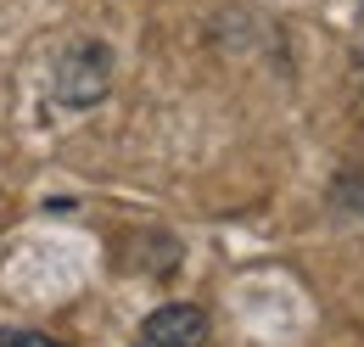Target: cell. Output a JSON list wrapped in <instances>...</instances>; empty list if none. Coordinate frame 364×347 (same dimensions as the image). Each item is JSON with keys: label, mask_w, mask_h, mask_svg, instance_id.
<instances>
[{"label": "cell", "mask_w": 364, "mask_h": 347, "mask_svg": "<svg viewBox=\"0 0 364 347\" xmlns=\"http://www.w3.org/2000/svg\"><path fill=\"white\" fill-rule=\"evenodd\" d=\"M112 85V50L101 40H73L62 45L56 68H50V101L68 112H90Z\"/></svg>", "instance_id": "1"}, {"label": "cell", "mask_w": 364, "mask_h": 347, "mask_svg": "<svg viewBox=\"0 0 364 347\" xmlns=\"http://www.w3.org/2000/svg\"><path fill=\"white\" fill-rule=\"evenodd\" d=\"M146 347H208V314L196 303H168L151 308L146 325H140Z\"/></svg>", "instance_id": "2"}, {"label": "cell", "mask_w": 364, "mask_h": 347, "mask_svg": "<svg viewBox=\"0 0 364 347\" xmlns=\"http://www.w3.org/2000/svg\"><path fill=\"white\" fill-rule=\"evenodd\" d=\"M0 347H56L50 336H34V331H0Z\"/></svg>", "instance_id": "3"}, {"label": "cell", "mask_w": 364, "mask_h": 347, "mask_svg": "<svg viewBox=\"0 0 364 347\" xmlns=\"http://www.w3.org/2000/svg\"><path fill=\"white\" fill-rule=\"evenodd\" d=\"M359 68H364V50H359Z\"/></svg>", "instance_id": "4"}]
</instances>
